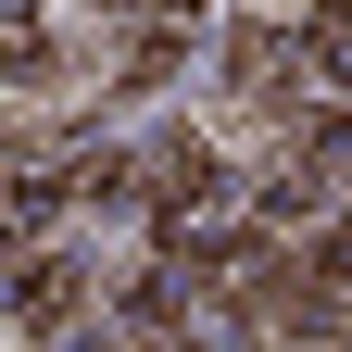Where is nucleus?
I'll return each instance as SVG.
<instances>
[{"label": "nucleus", "mask_w": 352, "mask_h": 352, "mask_svg": "<svg viewBox=\"0 0 352 352\" xmlns=\"http://www.w3.org/2000/svg\"><path fill=\"white\" fill-rule=\"evenodd\" d=\"M315 76H327V88H352V13H327V25H315Z\"/></svg>", "instance_id": "obj_1"}, {"label": "nucleus", "mask_w": 352, "mask_h": 352, "mask_svg": "<svg viewBox=\"0 0 352 352\" xmlns=\"http://www.w3.org/2000/svg\"><path fill=\"white\" fill-rule=\"evenodd\" d=\"M264 13H289V0H264Z\"/></svg>", "instance_id": "obj_2"}]
</instances>
